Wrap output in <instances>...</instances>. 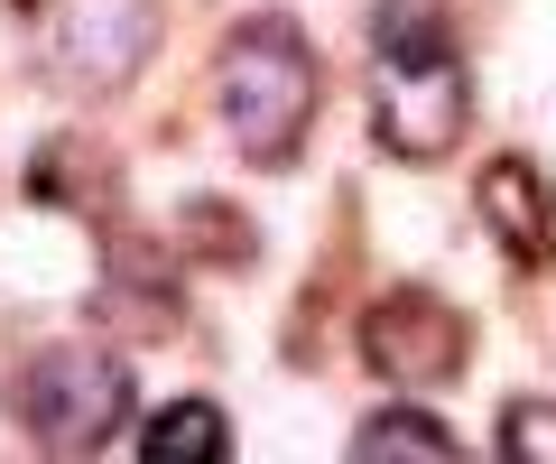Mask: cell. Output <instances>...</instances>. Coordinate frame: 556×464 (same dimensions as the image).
I'll return each instance as SVG.
<instances>
[{
  "mask_svg": "<svg viewBox=\"0 0 556 464\" xmlns=\"http://www.w3.org/2000/svg\"><path fill=\"white\" fill-rule=\"evenodd\" d=\"M214 102H223V140L251 167H288L306 149V130H316V102H325V65L306 47V28L288 10L241 20L214 57Z\"/></svg>",
  "mask_w": 556,
  "mask_h": 464,
  "instance_id": "obj_2",
  "label": "cell"
},
{
  "mask_svg": "<svg viewBox=\"0 0 556 464\" xmlns=\"http://www.w3.org/2000/svg\"><path fill=\"white\" fill-rule=\"evenodd\" d=\"M501 455H510V464H556V409L547 400H519L510 418H501Z\"/></svg>",
  "mask_w": 556,
  "mask_h": 464,
  "instance_id": "obj_9",
  "label": "cell"
},
{
  "mask_svg": "<svg viewBox=\"0 0 556 464\" xmlns=\"http://www.w3.org/2000/svg\"><path fill=\"white\" fill-rule=\"evenodd\" d=\"M20 427L38 455H102L130 427V363L102 343H47L20 372Z\"/></svg>",
  "mask_w": 556,
  "mask_h": 464,
  "instance_id": "obj_3",
  "label": "cell"
},
{
  "mask_svg": "<svg viewBox=\"0 0 556 464\" xmlns=\"http://www.w3.org/2000/svg\"><path fill=\"white\" fill-rule=\"evenodd\" d=\"M353 455L380 464V455H427V464H455L464 446L445 437V418H427V409H380V418L353 427Z\"/></svg>",
  "mask_w": 556,
  "mask_h": 464,
  "instance_id": "obj_8",
  "label": "cell"
},
{
  "mask_svg": "<svg viewBox=\"0 0 556 464\" xmlns=\"http://www.w3.org/2000/svg\"><path fill=\"white\" fill-rule=\"evenodd\" d=\"M473 204H482L492 242L510 251L519 269L556 261V186L538 177L529 159H492V167H482V186H473Z\"/></svg>",
  "mask_w": 556,
  "mask_h": 464,
  "instance_id": "obj_6",
  "label": "cell"
},
{
  "mask_svg": "<svg viewBox=\"0 0 556 464\" xmlns=\"http://www.w3.org/2000/svg\"><path fill=\"white\" fill-rule=\"evenodd\" d=\"M159 47V0H56L47 10V75L65 93H121Z\"/></svg>",
  "mask_w": 556,
  "mask_h": 464,
  "instance_id": "obj_4",
  "label": "cell"
},
{
  "mask_svg": "<svg viewBox=\"0 0 556 464\" xmlns=\"http://www.w3.org/2000/svg\"><path fill=\"white\" fill-rule=\"evenodd\" d=\"M473 84L455 47V0H380L371 10V140L390 159H445L464 140Z\"/></svg>",
  "mask_w": 556,
  "mask_h": 464,
  "instance_id": "obj_1",
  "label": "cell"
},
{
  "mask_svg": "<svg viewBox=\"0 0 556 464\" xmlns=\"http://www.w3.org/2000/svg\"><path fill=\"white\" fill-rule=\"evenodd\" d=\"M464 353H473V325H464L437 288H390V298L362 316V363H371L380 381H399V390L455 381Z\"/></svg>",
  "mask_w": 556,
  "mask_h": 464,
  "instance_id": "obj_5",
  "label": "cell"
},
{
  "mask_svg": "<svg viewBox=\"0 0 556 464\" xmlns=\"http://www.w3.org/2000/svg\"><path fill=\"white\" fill-rule=\"evenodd\" d=\"M139 455L149 464H223L232 455V427H223L214 400H167L159 418L139 427Z\"/></svg>",
  "mask_w": 556,
  "mask_h": 464,
  "instance_id": "obj_7",
  "label": "cell"
}]
</instances>
